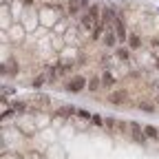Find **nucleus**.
<instances>
[{
  "label": "nucleus",
  "mask_w": 159,
  "mask_h": 159,
  "mask_svg": "<svg viewBox=\"0 0 159 159\" xmlns=\"http://www.w3.org/2000/svg\"><path fill=\"white\" fill-rule=\"evenodd\" d=\"M75 113H77L80 117H82V119H91V117H93V115H91L89 111H84V108H80V111H75Z\"/></svg>",
  "instance_id": "f8f14e48"
},
{
  "label": "nucleus",
  "mask_w": 159,
  "mask_h": 159,
  "mask_svg": "<svg viewBox=\"0 0 159 159\" xmlns=\"http://www.w3.org/2000/svg\"><path fill=\"white\" fill-rule=\"evenodd\" d=\"M157 104H159V97H157Z\"/></svg>",
  "instance_id": "4be33fe9"
},
{
  "label": "nucleus",
  "mask_w": 159,
  "mask_h": 159,
  "mask_svg": "<svg viewBox=\"0 0 159 159\" xmlns=\"http://www.w3.org/2000/svg\"><path fill=\"white\" fill-rule=\"evenodd\" d=\"M128 42H130L133 49H137V47H139V38H137V35H130V38H128Z\"/></svg>",
  "instance_id": "ddd939ff"
},
{
  "label": "nucleus",
  "mask_w": 159,
  "mask_h": 159,
  "mask_svg": "<svg viewBox=\"0 0 159 159\" xmlns=\"http://www.w3.org/2000/svg\"><path fill=\"white\" fill-rule=\"evenodd\" d=\"M80 2H82V5H84V7H86V5H89V0H80Z\"/></svg>",
  "instance_id": "aec40b11"
},
{
  "label": "nucleus",
  "mask_w": 159,
  "mask_h": 159,
  "mask_svg": "<svg viewBox=\"0 0 159 159\" xmlns=\"http://www.w3.org/2000/svg\"><path fill=\"white\" fill-rule=\"evenodd\" d=\"M115 31H117V40H126V29H124V22L122 18H115Z\"/></svg>",
  "instance_id": "20e7f679"
},
{
  "label": "nucleus",
  "mask_w": 159,
  "mask_h": 159,
  "mask_svg": "<svg viewBox=\"0 0 159 159\" xmlns=\"http://www.w3.org/2000/svg\"><path fill=\"white\" fill-rule=\"evenodd\" d=\"M69 113H73V108H71V106H62V108L57 111V115H60V117H66Z\"/></svg>",
  "instance_id": "9d476101"
},
{
  "label": "nucleus",
  "mask_w": 159,
  "mask_h": 159,
  "mask_svg": "<svg viewBox=\"0 0 159 159\" xmlns=\"http://www.w3.org/2000/svg\"><path fill=\"white\" fill-rule=\"evenodd\" d=\"M117 57L119 60H128V51L126 49H117Z\"/></svg>",
  "instance_id": "4468645a"
},
{
  "label": "nucleus",
  "mask_w": 159,
  "mask_h": 159,
  "mask_svg": "<svg viewBox=\"0 0 159 159\" xmlns=\"http://www.w3.org/2000/svg\"><path fill=\"white\" fill-rule=\"evenodd\" d=\"M128 130H130V137L135 139V142H144V135H142V128H139V124H137V122L128 124Z\"/></svg>",
  "instance_id": "7ed1b4c3"
},
{
  "label": "nucleus",
  "mask_w": 159,
  "mask_h": 159,
  "mask_svg": "<svg viewBox=\"0 0 159 159\" xmlns=\"http://www.w3.org/2000/svg\"><path fill=\"white\" fill-rule=\"evenodd\" d=\"M91 16H95V18H99V9L97 7H91V11H89Z\"/></svg>",
  "instance_id": "6ab92c4d"
},
{
  "label": "nucleus",
  "mask_w": 159,
  "mask_h": 159,
  "mask_svg": "<svg viewBox=\"0 0 159 159\" xmlns=\"http://www.w3.org/2000/svg\"><path fill=\"white\" fill-rule=\"evenodd\" d=\"M97 86H99L97 77H95V80H91V82H89V89H91V91H97Z\"/></svg>",
  "instance_id": "2eb2a0df"
},
{
  "label": "nucleus",
  "mask_w": 159,
  "mask_h": 159,
  "mask_svg": "<svg viewBox=\"0 0 159 159\" xmlns=\"http://www.w3.org/2000/svg\"><path fill=\"white\" fill-rule=\"evenodd\" d=\"M82 25H84L86 29H93V27H97V18L91 16V13H84V16H82Z\"/></svg>",
  "instance_id": "39448f33"
},
{
  "label": "nucleus",
  "mask_w": 159,
  "mask_h": 159,
  "mask_svg": "<svg viewBox=\"0 0 159 159\" xmlns=\"http://www.w3.org/2000/svg\"><path fill=\"white\" fill-rule=\"evenodd\" d=\"M144 135L150 137V139H157V137H159V130H157L155 126H146V128H144Z\"/></svg>",
  "instance_id": "423d86ee"
},
{
  "label": "nucleus",
  "mask_w": 159,
  "mask_h": 159,
  "mask_svg": "<svg viewBox=\"0 0 159 159\" xmlns=\"http://www.w3.org/2000/svg\"><path fill=\"white\" fill-rule=\"evenodd\" d=\"M42 82H44V75H40L35 82H33V86H42Z\"/></svg>",
  "instance_id": "a211bd4d"
},
{
  "label": "nucleus",
  "mask_w": 159,
  "mask_h": 159,
  "mask_svg": "<svg viewBox=\"0 0 159 159\" xmlns=\"http://www.w3.org/2000/svg\"><path fill=\"white\" fill-rule=\"evenodd\" d=\"M126 97H128L126 91H115V93L108 95V102H111V104H124V102H126Z\"/></svg>",
  "instance_id": "f03ea898"
},
{
  "label": "nucleus",
  "mask_w": 159,
  "mask_h": 159,
  "mask_svg": "<svg viewBox=\"0 0 159 159\" xmlns=\"http://www.w3.org/2000/svg\"><path fill=\"white\" fill-rule=\"evenodd\" d=\"M84 86H86V80H84L82 75H80V77H73L71 82L66 84V89H69L71 93H77V91H82Z\"/></svg>",
  "instance_id": "f257e3e1"
},
{
  "label": "nucleus",
  "mask_w": 159,
  "mask_h": 159,
  "mask_svg": "<svg viewBox=\"0 0 159 159\" xmlns=\"http://www.w3.org/2000/svg\"><path fill=\"white\" fill-rule=\"evenodd\" d=\"M77 9H80V0H69V11L77 13Z\"/></svg>",
  "instance_id": "0eeeda50"
},
{
  "label": "nucleus",
  "mask_w": 159,
  "mask_h": 159,
  "mask_svg": "<svg viewBox=\"0 0 159 159\" xmlns=\"http://www.w3.org/2000/svg\"><path fill=\"white\" fill-rule=\"evenodd\" d=\"M102 82H104V84H106V86H111V84H113V82H115V80H113V75H111V73H108V71H106V73H104V77H102Z\"/></svg>",
  "instance_id": "1a4fd4ad"
},
{
  "label": "nucleus",
  "mask_w": 159,
  "mask_h": 159,
  "mask_svg": "<svg viewBox=\"0 0 159 159\" xmlns=\"http://www.w3.org/2000/svg\"><path fill=\"white\" fill-rule=\"evenodd\" d=\"M99 35H102V25H99V22H97V29H95V31H93V38H95V40H97V38H99Z\"/></svg>",
  "instance_id": "dca6fc26"
},
{
  "label": "nucleus",
  "mask_w": 159,
  "mask_h": 159,
  "mask_svg": "<svg viewBox=\"0 0 159 159\" xmlns=\"http://www.w3.org/2000/svg\"><path fill=\"white\" fill-rule=\"evenodd\" d=\"M25 2H27V5H31V0H25Z\"/></svg>",
  "instance_id": "412c9836"
},
{
  "label": "nucleus",
  "mask_w": 159,
  "mask_h": 159,
  "mask_svg": "<svg viewBox=\"0 0 159 159\" xmlns=\"http://www.w3.org/2000/svg\"><path fill=\"white\" fill-rule=\"evenodd\" d=\"M115 40H117V38H115V33H106V35H104V42H106L108 47H113V44H115Z\"/></svg>",
  "instance_id": "6e6552de"
},
{
  "label": "nucleus",
  "mask_w": 159,
  "mask_h": 159,
  "mask_svg": "<svg viewBox=\"0 0 159 159\" xmlns=\"http://www.w3.org/2000/svg\"><path fill=\"white\" fill-rule=\"evenodd\" d=\"M139 108L146 111V113H152V111H155V106H152V104H148V102H142V104H139Z\"/></svg>",
  "instance_id": "9b49d317"
},
{
  "label": "nucleus",
  "mask_w": 159,
  "mask_h": 159,
  "mask_svg": "<svg viewBox=\"0 0 159 159\" xmlns=\"http://www.w3.org/2000/svg\"><path fill=\"white\" fill-rule=\"evenodd\" d=\"M91 119H93V124H97V126H102V117H99V115H93Z\"/></svg>",
  "instance_id": "f3484780"
}]
</instances>
